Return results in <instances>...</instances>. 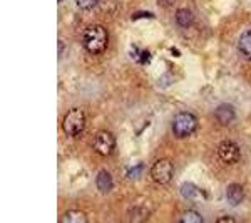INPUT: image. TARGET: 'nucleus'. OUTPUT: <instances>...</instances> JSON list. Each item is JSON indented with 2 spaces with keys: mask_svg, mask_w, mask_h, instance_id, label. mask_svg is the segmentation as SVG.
Returning <instances> with one entry per match:
<instances>
[{
  "mask_svg": "<svg viewBox=\"0 0 251 223\" xmlns=\"http://www.w3.org/2000/svg\"><path fill=\"white\" fill-rule=\"evenodd\" d=\"M109 34L102 26H92L84 32L82 35V46L89 54H102L107 49Z\"/></svg>",
  "mask_w": 251,
  "mask_h": 223,
  "instance_id": "f257e3e1",
  "label": "nucleus"
},
{
  "mask_svg": "<svg viewBox=\"0 0 251 223\" xmlns=\"http://www.w3.org/2000/svg\"><path fill=\"white\" fill-rule=\"evenodd\" d=\"M171 128L176 138H188L189 135H193L196 131L198 119L191 112H179L177 116H174Z\"/></svg>",
  "mask_w": 251,
  "mask_h": 223,
  "instance_id": "f03ea898",
  "label": "nucleus"
},
{
  "mask_svg": "<svg viewBox=\"0 0 251 223\" xmlns=\"http://www.w3.org/2000/svg\"><path fill=\"white\" fill-rule=\"evenodd\" d=\"M84 126H86V116L80 109H71L67 112L66 117H64V123H62V128H64V133L69 136V138H75L82 133Z\"/></svg>",
  "mask_w": 251,
  "mask_h": 223,
  "instance_id": "7ed1b4c3",
  "label": "nucleus"
},
{
  "mask_svg": "<svg viewBox=\"0 0 251 223\" xmlns=\"http://www.w3.org/2000/svg\"><path fill=\"white\" fill-rule=\"evenodd\" d=\"M174 175V166L169 160H159L152 165L151 168V176L156 183L159 185H168L173 180Z\"/></svg>",
  "mask_w": 251,
  "mask_h": 223,
  "instance_id": "20e7f679",
  "label": "nucleus"
},
{
  "mask_svg": "<svg viewBox=\"0 0 251 223\" xmlns=\"http://www.w3.org/2000/svg\"><path fill=\"white\" fill-rule=\"evenodd\" d=\"M218 158L226 165H234L240 161L241 158V149L234 141H223L218 146Z\"/></svg>",
  "mask_w": 251,
  "mask_h": 223,
  "instance_id": "39448f33",
  "label": "nucleus"
},
{
  "mask_svg": "<svg viewBox=\"0 0 251 223\" xmlns=\"http://www.w3.org/2000/svg\"><path fill=\"white\" fill-rule=\"evenodd\" d=\"M116 139L109 131H99L94 138V149L100 156H111L114 151Z\"/></svg>",
  "mask_w": 251,
  "mask_h": 223,
  "instance_id": "423d86ee",
  "label": "nucleus"
},
{
  "mask_svg": "<svg viewBox=\"0 0 251 223\" xmlns=\"http://www.w3.org/2000/svg\"><path fill=\"white\" fill-rule=\"evenodd\" d=\"M214 116H216V121L221 126H228V124H231L234 121V117H236V111H234L231 104H221V106L216 108Z\"/></svg>",
  "mask_w": 251,
  "mask_h": 223,
  "instance_id": "0eeeda50",
  "label": "nucleus"
},
{
  "mask_svg": "<svg viewBox=\"0 0 251 223\" xmlns=\"http://www.w3.org/2000/svg\"><path fill=\"white\" fill-rule=\"evenodd\" d=\"M243 198H245V192H243L241 185L231 183L228 186V190H226V200H228L229 205L238 206L243 201Z\"/></svg>",
  "mask_w": 251,
  "mask_h": 223,
  "instance_id": "6e6552de",
  "label": "nucleus"
},
{
  "mask_svg": "<svg viewBox=\"0 0 251 223\" xmlns=\"http://www.w3.org/2000/svg\"><path fill=\"white\" fill-rule=\"evenodd\" d=\"M96 185H97V190H99L100 193H109L112 190V178L106 169H100V171L97 173Z\"/></svg>",
  "mask_w": 251,
  "mask_h": 223,
  "instance_id": "1a4fd4ad",
  "label": "nucleus"
},
{
  "mask_svg": "<svg viewBox=\"0 0 251 223\" xmlns=\"http://www.w3.org/2000/svg\"><path fill=\"white\" fill-rule=\"evenodd\" d=\"M176 22L179 27H189L194 22V14L191 9H179L176 12Z\"/></svg>",
  "mask_w": 251,
  "mask_h": 223,
  "instance_id": "9d476101",
  "label": "nucleus"
},
{
  "mask_svg": "<svg viewBox=\"0 0 251 223\" xmlns=\"http://www.w3.org/2000/svg\"><path fill=\"white\" fill-rule=\"evenodd\" d=\"M238 49H240V52L246 59L251 60V30L245 32L240 37V40H238Z\"/></svg>",
  "mask_w": 251,
  "mask_h": 223,
  "instance_id": "9b49d317",
  "label": "nucleus"
},
{
  "mask_svg": "<svg viewBox=\"0 0 251 223\" xmlns=\"http://www.w3.org/2000/svg\"><path fill=\"white\" fill-rule=\"evenodd\" d=\"M181 195H183L186 200H196V198L203 196V192L193 183H184L181 186Z\"/></svg>",
  "mask_w": 251,
  "mask_h": 223,
  "instance_id": "f8f14e48",
  "label": "nucleus"
},
{
  "mask_svg": "<svg viewBox=\"0 0 251 223\" xmlns=\"http://www.w3.org/2000/svg\"><path fill=\"white\" fill-rule=\"evenodd\" d=\"M62 222L64 223H86L87 215H84L82 212H77V210H69L62 217Z\"/></svg>",
  "mask_w": 251,
  "mask_h": 223,
  "instance_id": "ddd939ff",
  "label": "nucleus"
},
{
  "mask_svg": "<svg viewBox=\"0 0 251 223\" xmlns=\"http://www.w3.org/2000/svg\"><path fill=\"white\" fill-rule=\"evenodd\" d=\"M179 222H183V223H203V217H201L198 212H194V210H189V212L181 215Z\"/></svg>",
  "mask_w": 251,
  "mask_h": 223,
  "instance_id": "4468645a",
  "label": "nucleus"
},
{
  "mask_svg": "<svg viewBox=\"0 0 251 223\" xmlns=\"http://www.w3.org/2000/svg\"><path fill=\"white\" fill-rule=\"evenodd\" d=\"M143 171H144V166L143 163H139V165H134L131 169H127V173H126V176L129 178V180H136V178H139L141 175H143Z\"/></svg>",
  "mask_w": 251,
  "mask_h": 223,
  "instance_id": "2eb2a0df",
  "label": "nucleus"
},
{
  "mask_svg": "<svg viewBox=\"0 0 251 223\" xmlns=\"http://www.w3.org/2000/svg\"><path fill=\"white\" fill-rule=\"evenodd\" d=\"M75 3H77L79 9H82V10H89V9H92V7L96 5L97 0H75Z\"/></svg>",
  "mask_w": 251,
  "mask_h": 223,
  "instance_id": "dca6fc26",
  "label": "nucleus"
},
{
  "mask_svg": "<svg viewBox=\"0 0 251 223\" xmlns=\"http://www.w3.org/2000/svg\"><path fill=\"white\" fill-rule=\"evenodd\" d=\"M137 19H154V14H151V12H136V14H132V20H137Z\"/></svg>",
  "mask_w": 251,
  "mask_h": 223,
  "instance_id": "f3484780",
  "label": "nucleus"
},
{
  "mask_svg": "<svg viewBox=\"0 0 251 223\" xmlns=\"http://www.w3.org/2000/svg\"><path fill=\"white\" fill-rule=\"evenodd\" d=\"M137 60H139L141 64H149V60H151V52H149V51H143L139 57H137Z\"/></svg>",
  "mask_w": 251,
  "mask_h": 223,
  "instance_id": "a211bd4d",
  "label": "nucleus"
},
{
  "mask_svg": "<svg viewBox=\"0 0 251 223\" xmlns=\"http://www.w3.org/2000/svg\"><path fill=\"white\" fill-rule=\"evenodd\" d=\"M223 222H229V223H234L236 220H234V217H220L216 220V223H223Z\"/></svg>",
  "mask_w": 251,
  "mask_h": 223,
  "instance_id": "6ab92c4d",
  "label": "nucleus"
},
{
  "mask_svg": "<svg viewBox=\"0 0 251 223\" xmlns=\"http://www.w3.org/2000/svg\"><path fill=\"white\" fill-rule=\"evenodd\" d=\"M157 2H159V5H163V7H171L176 0H157Z\"/></svg>",
  "mask_w": 251,
  "mask_h": 223,
  "instance_id": "aec40b11",
  "label": "nucleus"
},
{
  "mask_svg": "<svg viewBox=\"0 0 251 223\" xmlns=\"http://www.w3.org/2000/svg\"><path fill=\"white\" fill-rule=\"evenodd\" d=\"M62 52H64V42L62 40H59V57L62 56Z\"/></svg>",
  "mask_w": 251,
  "mask_h": 223,
  "instance_id": "412c9836",
  "label": "nucleus"
},
{
  "mask_svg": "<svg viewBox=\"0 0 251 223\" xmlns=\"http://www.w3.org/2000/svg\"><path fill=\"white\" fill-rule=\"evenodd\" d=\"M59 2H62V0H59Z\"/></svg>",
  "mask_w": 251,
  "mask_h": 223,
  "instance_id": "4be33fe9",
  "label": "nucleus"
}]
</instances>
